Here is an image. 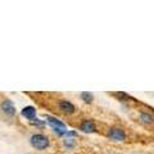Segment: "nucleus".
<instances>
[{
    "mask_svg": "<svg viewBox=\"0 0 154 154\" xmlns=\"http://www.w3.org/2000/svg\"><path fill=\"white\" fill-rule=\"evenodd\" d=\"M31 145L33 148L38 149V150H42V149H45L48 145H49V140H48V137L44 136V135L37 134V135H33L31 137Z\"/></svg>",
    "mask_w": 154,
    "mask_h": 154,
    "instance_id": "obj_1",
    "label": "nucleus"
},
{
    "mask_svg": "<svg viewBox=\"0 0 154 154\" xmlns=\"http://www.w3.org/2000/svg\"><path fill=\"white\" fill-rule=\"evenodd\" d=\"M48 118V122H49L50 126L54 128V131L59 135H63V134H67V128H66V125L63 122H60L59 119L57 118H53V117H46Z\"/></svg>",
    "mask_w": 154,
    "mask_h": 154,
    "instance_id": "obj_2",
    "label": "nucleus"
},
{
    "mask_svg": "<svg viewBox=\"0 0 154 154\" xmlns=\"http://www.w3.org/2000/svg\"><path fill=\"white\" fill-rule=\"evenodd\" d=\"M108 136L114 141H123L126 139V134L122 128L119 127H112L108 131Z\"/></svg>",
    "mask_w": 154,
    "mask_h": 154,
    "instance_id": "obj_3",
    "label": "nucleus"
},
{
    "mask_svg": "<svg viewBox=\"0 0 154 154\" xmlns=\"http://www.w3.org/2000/svg\"><path fill=\"white\" fill-rule=\"evenodd\" d=\"M2 109H3V112L5 114H8V116H14L16 114V108H14V105H13V103L11 102V100H5V102H3Z\"/></svg>",
    "mask_w": 154,
    "mask_h": 154,
    "instance_id": "obj_4",
    "label": "nucleus"
},
{
    "mask_svg": "<svg viewBox=\"0 0 154 154\" xmlns=\"http://www.w3.org/2000/svg\"><path fill=\"white\" fill-rule=\"evenodd\" d=\"M59 108L67 114H71V113L75 112V105L72 103H69V102H67V100H62V102L59 103Z\"/></svg>",
    "mask_w": 154,
    "mask_h": 154,
    "instance_id": "obj_5",
    "label": "nucleus"
},
{
    "mask_svg": "<svg viewBox=\"0 0 154 154\" xmlns=\"http://www.w3.org/2000/svg\"><path fill=\"white\" fill-rule=\"evenodd\" d=\"M22 116L23 117H26V118H28L30 121H33V118H35V116H36V109L33 107H31V105H28V107L23 108Z\"/></svg>",
    "mask_w": 154,
    "mask_h": 154,
    "instance_id": "obj_6",
    "label": "nucleus"
},
{
    "mask_svg": "<svg viewBox=\"0 0 154 154\" xmlns=\"http://www.w3.org/2000/svg\"><path fill=\"white\" fill-rule=\"evenodd\" d=\"M80 128L84 132L90 134V132H94V131H95V125L91 122V121H84L82 123H81Z\"/></svg>",
    "mask_w": 154,
    "mask_h": 154,
    "instance_id": "obj_7",
    "label": "nucleus"
},
{
    "mask_svg": "<svg viewBox=\"0 0 154 154\" xmlns=\"http://www.w3.org/2000/svg\"><path fill=\"white\" fill-rule=\"evenodd\" d=\"M76 136H77V134L73 132V131L67 132L66 139H64V144H66L67 146H72V145H73V141H75V139H73V137H76Z\"/></svg>",
    "mask_w": 154,
    "mask_h": 154,
    "instance_id": "obj_8",
    "label": "nucleus"
},
{
    "mask_svg": "<svg viewBox=\"0 0 154 154\" xmlns=\"http://www.w3.org/2000/svg\"><path fill=\"white\" fill-rule=\"evenodd\" d=\"M140 121L143 123H153V116L149 114V113H141L140 114Z\"/></svg>",
    "mask_w": 154,
    "mask_h": 154,
    "instance_id": "obj_9",
    "label": "nucleus"
},
{
    "mask_svg": "<svg viewBox=\"0 0 154 154\" xmlns=\"http://www.w3.org/2000/svg\"><path fill=\"white\" fill-rule=\"evenodd\" d=\"M81 98H82V100H84V102H86V103H91V102L94 100L93 94L88 93V91H84V93L81 94Z\"/></svg>",
    "mask_w": 154,
    "mask_h": 154,
    "instance_id": "obj_10",
    "label": "nucleus"
},
{
    "mask_svg": "<svg viewBox=\"0 0 154 154\" xmlns=\"http://www.w3.org/2000/svg\"><path fill=\"white\" fill-rule=\"evenodd\" d=\"M33 125H37V126H44V122H41V121H35V119H33V121H31Z\"/></svg>",
    "mask_w": 154,
    "mask_h": 154,
    "instance_id": "obj_11",
    "label": "nucleus"
}]
</instances>
